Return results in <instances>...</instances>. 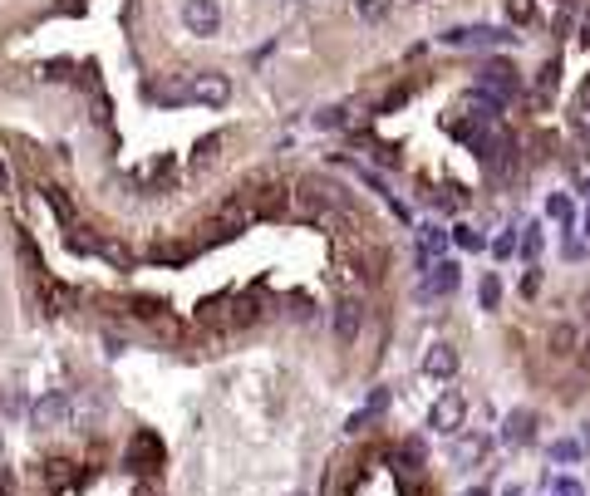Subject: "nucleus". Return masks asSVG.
Returning a JSON list of instances; mask_svg holds the SVG:
<instances>
[{
  "instance_id": "nucleus-3",
  "label": "nucleus",
  "mask_w": 590,
  "mask_h": 496,
  "mask_svg": "<svg viewBox=\"0 0 590 496\" xmlns=\"http://www.w3.org/2000/svg\"><path fill=\"white\" fill-rule=\"evenodd\" d=\"M163 462H167V447L153 428H139L129 438V447H123V467L133 472H163Z\"/></svg>"
},
{
  "instance_id": "nucleus-28",
  "label": "nucleus",
  "mask_w": 590,
  "mask_h": 496,
  "mask_svg": "<svg viewBox=\"0 0 590 496\" xmlns=\"http://www.w3.org/2000/svg\"><path fill=\"white\" fill-rule=\"evenodd\" d=\"M448 241H458L462 251H482V231H478V226H452Z\"/></svg>"
},
{
  "instance_id": "nucleus-2",
  "label": "nucleus",
  "mask_w": 590,
  "mask_h": 496,
  "mask_svg": "<svg viewBox=\"0 0 590 496\" xmlns=\"http://www.w3.org/2000/svg\"><path fill=\"white\" fill-rule=\"evenodd\" d=\"M478 153L487 157V173L497 177V182H507V177L516 173V157H522V153H516V138H512L507 128H502V123H497V128H487V133H482Z\"/></svg>"
},
{
  "instance_id": "nucleus-17",
  "label": "nucleus",
  "mask_w": 590,
  "mask_h": 496,
  "mask_svg": "<svg viewBox=\"0 0 590 496\" xmlns=\"http://www.w3.org/2000/svg\"><path fill=\"white\" fill-rule=\"evenodd\" d=\"M546 457H551L556 467H566V462H581V457H586V447H581L576 438H556L551 447H546Z\"/></svg>"
},
{
  "instance_id": "nucleus-12",
  "label": "nucleus",
  "mask_w": 590,
  "mask_h": 496,
  "mask_svg": "<svg viewBox=\"0 0 590 496\" xmlns=\"http://www.w3.org/2000/svg\"><path fill=\"white\" fill-rule=\"evenodd\" d=\"M458 364H462V354L452 350L448 340H438L434 350L424 354V378H452V374H458Z\"/></svg>"
},
{
  "instance_id": "nucleus-33",
  "label": "nucleus",
  "mask_w": 590,
  "mask_h": 496,
  "mask_svg": "<svg viewBox=\"0 0 590 496\" xmlns=\"http://www.w3.org/2000/svg\"><path fill=\"white\" fill-rule=\"evenodd\" d=\"M389 5H394V0H360V15H364V20H384Z\"/></svg>"
},
{
  "instance_id": "nucleus-36",
  "label": "nucleus",
  "mask_w": 590,
  "mask_h": 496,
  "mask_svg": "<svg viewBox=\"0 0 590 496\" xmlns=\"http://www.w3.org/2000/svg\"><path fill=\"white\" fill-rule=\"evenodd\" d=\"M556 496H586V487L576 477H561V482H556Z\"/></svg>"
},
{
  "instance_id": "nucleus-5",
  "label": "nucleus",
  "mask_w": 590,
  "mask_h": 496,
  "mask_svg": "<svg viewBox=\"0 0 590 496\" xmlns=\"http://www.w3.org/2000/svg\"><path fill=\"white\" fill-rule=\"evenodd\" d=\"M330 330H335V344H344V350L360 340V330H364V305H360V295H344V300L335 305Z\"/></svg>"
},
{
  "instance_id": "nucleus-31",
  "label": "nucleus",
  "mask_w": 590,
  "mask_h": 496,
  "mask_svg": "<svg viewBox=\"0 0 590 496\" xmlns=\"http://www.w3.org/2000/svg\"><path fill=\"white\" fill-rule=\"evenodd\" d=\"M310 314H315V305H310V295H291V320H310Z\"/></svg>"
},
{
  "instance_id": "nucleus-22",
  "label": "nucleus",
  "mask_w": 590,
  "mask_h": 496,
  "mask_svg": "<svg viewBox=\"0 0 590 496\" xmlns=\"http://www.w3.org/2000/svg\"><path fill=\"white\" fill-rule=\"evenodd\" d=\"M434 207H442V212H462V207H468V192H462L458 182H448V187L434 192Z\"/></svg>"
},
{
  "instance_id": "nucleus-15",
  "label": "nucleus",
  "mask_w": 590,
  "mask_h": 496,
  "mask_svg": "<svg viewBox=\"0 0 590 496\" xmlns=\"http://www.w3.org/2000/svg\"><path fill=\"white\" fill-rule=\"evenodd\" d=\"M482 452H487V438H482V432H468V438L452 442V467H472Z\"/></svg>"
},
{
  "instance_id": "nucleus-43",
  "label": "nucleus",
  "mask_w": 590,
  "mask_h": 496,
  "mask_svg": "<svg viewBox=\"0 0 590 496\" xmlns=\"http://www.w3.org/2000/svg\"><path fill=\"white\" fill-rule=\"evenodd\" d=\"M291 496H305V492H291Z\"/></svg>"
},
{
  "instance_id": "nucleus-41",
  "label": "nucleus",
  "mask_w": 590,
  "mask_h": 496,
  "mask_svg": "<svg viewBox=\"0 0 590 496\" xmlns=\"http://www.w3.org/2000/svg\"><path fill=\"white\" fill-rule=\"evenodd\" d=\"M581 364H586V368H590V344H586V354H581Z\"/></svg>"
},
{
  "instance_id": "nucleus-9",
  "label": "nucleus",
  "mask_w": 590,
  "mask_h": 496,
  "mask_svg": "<svg viewBox=\"0 0 590 496\" xmlns=\"http://www.w3.org/2000/svg\"><path fill=\"white\" fill-rule=\"evenodd\" d=\"M183 25H187V35L212 40L217 30H221V10H217V0H183Z\"/></svg>"
},
{
  "instance_id": "nucleus-29",
  "label": "nucleus",
  "mask_w": 590,
  "mask_h": 496,
  "mask_svg": "<svg viewBox=\"0 0 590 496\" xmlns=\"http://www.w3.org/2000/svg\"><path fill=\"white\" fill-rule=\"evenodd\" d=\"M507 20H512V25H526V20H536V0H507Z\"/></svg>"
},
{
  "instance_id": "nucleus-26",
  "label": "nucleus",
  "mask_w": 590,
  "mask_h": 496,
  "mask_svg": "<svg viewBox=\"0 0 590 496\" xmlns=\"http://www.w3.org/2000/svg\"><path fill=\"white\" fill-rule=\"evenodd\" d=\"M551 354H576V330H571V324H556V330H551Z\"/></svg>"
},
{
  "instance_id": "nucleus-13",
  "label": "nucleus",
  "mask_w": 590,
  "mask_h": 496,
  "mask_svg": "<svg viewBox=\"0 0 590 496\" xmlns=\"http://www.w3.org/2000/svg\"><path fill=\"white\" fill-rule=\"evenodd\" d=\"M442 251H448V231H442L438 221L418 226V270H424L428 261H442Z\"/></svg>"
},
{
  "instance_id": "nucleus-7",
  "label": "nucleus",
  "mask_w": 590,
  "mask_h": 496,
  "mask_svg": "<svg viewBox=\"0 0 590 496\" xmlns=\"http://www.w3.org/2000/svg\"><path fill=\"white\" fill-rule=\"evenodd\" d=\"M442 45H452V49H468V45H512L516 35H507V30H492V25H452V30H442Z\"/></svg>"
},
{
  "instance_id": "nucleus-44",
  "label": "nucleus",
  "mask_w": 590,
  "mask_h": 496,
  "mask_svg": "<svg viewBox=\"0 0 590 496\" xmlns=\"http://www.w3.org/2000/svg\"><path fill=\"white\" fill-rule=\"evenodd\" d=\"M295 5H300V0H295Z\"/></svg>"
},
{
  "instance_id": "nucleus-37",
  "label": "nucleus",
  "mask_w": 590,
  "mask_h": 496,
  "mask_svg": "<svg viewBox=\"0 0 590 496\" xmlns=\"http://www.w3.org/2000/svg\"><path fill=\"white\" fill-rule=\"evenodd\" d=\"M586 256V241H571V236H566V261H581Z\"/></svg>"
},
{
  "instance_id": "nucleus-24",
  "label": "nucleus",
  "mask_w": 590,
  "mask_h": 496,
  "mask_svg": "<svg viewBox=\"0 0 590 496\" xmlns=\"http://www.w3.org/2000/svg\"><path fill=\"white\" fill-rule=\"evenodd\" d=\"M478 300H482V310H497V305H502V280H497V270H487V276H482Z\"/></svg>"
},
{
  "instance_id": "nucleus-27",
  "label": "nucleus",
  "mask_w": 590,
  "mask_h": 496,
  "mask_svg": "<svg viewBox=\"0 0 590 496\" xmlns=\"http://www.w3.org/2000/svg\"><path fill=\"white\" fill-rule=\"evenodd\" d=\"M546 217H556V221H576L571 197H566V192H551V197H546Z\"/></svg>"
},
{
  "instance_id": "nucleus-30",
  "label": "nucleus",
  "mask_w": 590,
  "mask_h": 496,
  "mask_svg": "<svg viewBox=\"0 0 590 496\" xmlns=\"http://www.w3.org/2000/svg\"><path fill=\"white\" fill-rule=\"evenodd\" d=\"M492 256H497V261H512L516 256V231H502V236L492 241Z\"/></svg>"
},
{
  "instance_id": "nucleus-11",
  "label": "nucleus",
  "mask_w": 590,
  "mask_h": 496,
  "mask_svg": "<svg viewBox=\"0 0 590 496\" xmlns=\"http://www.w3.org/2000/svg\"><path fill=\"white\" fill-rule=\"evenodd\" d=\"M532 438H536V413L532 408H512L502 418V447H526Z\"/></svg>"
},
{
  "instance_id": "nucleus-1",
  "label": "nucleus",
  "mask_w": 590,
  "mask_h": 496,
  "mask_svg": "<svg viewBox=\"0 0 590 496\" xmlns=\"http://www.w3.org/2000/svg\"><path fill=\"white\" fill-rule=\"evenodd\" d=\"M462 285V266L458 261H428L424 266V276H418V285H414V300L418 305H434V300H442V295H452Z\"/></svg>"
},
{
  "instance_id": "nucleus-35",
  "label": "nucleus",
  "mask_w": 590,
  "mask_h": 496,
  "mask_svg": "<svg viewBox=\"0 0 590 496\" xmlns=\"http://www.w3.org/2000/svg\"><path fill=\"white\" fill-rule=\"evenodd\" d=\"M536 290H541V270L532 266V270H526V276H522V295H526V300H532Z\"/></svg>"
},
{
  "instance_id": "nucleus-39",
  "label": "nucleus",
  "mask_w": 590,
  "mask_h": 496,
  "mask_svg": "<svg viewBox=\"0 0 590 496\" xmlns=\"http://www.w3.org/2000/svg\"><path fill=\"white\" fill-rule=\"evenodd\" d=\"M462 496H492L487 487H472V492H462Z\"/></svg>"
},
{
  "instance_id": "nucleus-32",
  "label": "nucleus",
  "mask_w": 590,
  "mask_h": 496,
  "mask_svg": "<svg viewBox=\"0 0 590 496\" xmlns=\"http://www.w3.org/2000/svg\"><path fill=\"white\" fill-rule=\"evenodd\" d=\"M374 418H379V408H369V403H364V408H360V413H354V418H350V423H344V432H364L369 423H374Z\"/></svg>"
},
{
  "instance_id": "nucleus-40",
  "label": "nucleus",
  "mask_w": 590,
  "mask_h": 496,
  "mask_svg": "<svg viewBox=\"0 0 590 496\" xmlns=\"http://www.w3.org/2000/svg\"><path fill=\"white\" fill-rule=\"evenodd\" d=\"M581 447H586V452H590V423H586V442H581Z\"/></svg>"
},
{
  "instance_id": "nucleus-42",
  "label": "nucleus",
  "mask_w": 590,
  "mask_h": 496,
  "mask_svg": "<svg viewBox=\"0 0 590 496\" xmlns=\"http://www.w3.org/2000/svg\"><path fill=\"white\" fill-rule=\"evenodd\" d=\"M586 236H590V212H586Z\"/></svg>"
},
{
  "instance_id": "nucleus-19",
  "label": "nucleus",
  "mask_w": 590,
  "mask_h": 496,
  "mask_svg": "<svg viewBox=\"0 0 590 496\" xmlns=\"http://www.w3.org/2000/svg\"><path fill=\"white\" fill-rule=\"evenodd\" d=\"M45 202H49V212L65 221V226H74V202H69L65 187H45Z\"/></svg>"
},
{
  "instance_id": "nucleus-8",
  "label": "nucleus",
  "mask_w": 590,
  "mask_h": 496,
  "mask_svg": "<svg viewBox=\"0 0 590 496\" xmlns=\"http://www.w3.org/2000/svg\"><path fill=\"white\" fill-rule=\"evenodd\" d=\"M30 423H35L40 432L69 423V394H65V388H49V394H40L35 408H30Z\"/></svg>"
},
{
  "instance_id": "nucleus-4",
  "label": "nucleus",
  "mask_w": 590,
  "mask_h": 496,
  "mask_svg": "<svg viewBox=\"0 0 590 496\" xmlns=\"http://www.w3.org/2000/svg\"><path fill=\"white\" fill-rule=\"evenodd\" d=\"M462 418H468V398H462L458 388H448V394H442L438 403L428 408V428L442 432V438H458V432H462Z\"/></svg>"
},
{
  "instance_id": "nucleus-20",
  "label": "nucleus",
  "mask_w": 590,
  "mask_h": 496,
  "mask_svg": "<svg viewBox=\"0 0 590 496\" xmlns=\"http://www.w3.org/2000/svg\"><path fill=\"white\" fill-rule=\"evenodd\" d=\"M541 246H546V236H541V226H536V221H532V226H526L522 236H516V251H522V256H526V261H532V266H536V256H541Z\"/></svg>"
},
{
  "instance_id": "nucleus-25",
  "label": "nucleus",
  "mask_w": 590,
  "mask_h": 496,
  "mask_svg": "<svg viewBox=\"0 0 590 496\" xmlns=\"http://www.w3.org/2000/svg\"><path fill=\"white\" fill-rule=\"evenodd\" d=\"M217 153H221V138H202L197 143V153H192V173H207Z\"/></svg>"
},
{
  "instance_id": "nucleus-34",
  "label": "nucleus",
  "mask_w": 590,
  "mask_h": 496,
  "mask_svg": "<svg viewBox=\"0 0 590 496\" xmlns=\"http://www.w3.org/2000/svg\"><path fill=\"white\" fill-rule=\"evenodd\" d=\"M576 133H581V138H590V99L576 103Z\"/></svg>"
},
{
  "instance_id": "nucleus-16",
  "label": "nucleus",
  "mask_w": 590,
  "mask_h": 496,
  "mask_svg": "<svg viewBox=\"0 0 590 496\" xmlns=\"http://www.w3.org/2000/svg\"><path fill=\"white\" fill-rule=\"evenodd\" d=\"M424 462H428V442L424 438H404V442H398V467L424 472Z\"/></svg>"
},
{
  "instance_id": "nucleus-18",
  "label": "nucleus",
  "mask_w": 590,
  "mask_h": 496,
  "mask_svg": "<svg viewBox=\"0 0 590 496\" xmlns=\"http://www.w3.org/2000/svg\"><path fill=\"white\" fill-rule=\"evenodd\" d=\"M354 109H344V103H330V109L315 113V128H350Z\"/></svg>"
},
{
  "instance_id": "nucleus-23",
  "label": "nucleus",
  "mask_w": 590,
  "mask_h": 496,
  "mask_svg": "<svg viewBox=\"0 0 590 496\" xmlns=\"http://www.w3.org/2000/svg\"><path fill=\"white\" fill-rule=\"evenodd\" d=\"M45 482H49V492H59V487H69V482H74V462H65V457H55V462H45Z\"/></svg>"
},
{
  "instance_id": "nucleus-10",
  "label": "nucleus",
  "mask_w": 590,
  "mask_h": 496,
  "mask_svg": "<svg viewBox=\"0 0 590 496\" xmlns=\"http://www.w3.org/2000/svg\"><path fill=\"white\" fill-rule=\"evenodd\" d=\"M478 84H482V93H492V99H502L507 103L516 89H522V79H516V69L507 65V59H492V65H482L478 69Z\"/></svg>"
},
{
  "instance_id": "nucleus-14",
  "label": "nucleus",
  "mask_w": 590,
  "mask_h": 496,
  "mask_svg": "<svg viewBox=\"0 0 590 496\" xmlns=\"http://www.w3.org/2000/svg\"><path fill=\"white\" fill-rule=\"evenodd\" d=\"M556 89H561V59H546V65H541V74H536L532 103H536V109H546V103L556 99Z\"/></svg>"
},
{
  "instance_id": "nucleus-21",
  "label": "nucleus",
  "mask_w": 590,
  "mask_h": 496,
  "mask_svg": "<svg viewBox=\"0 0 590 496\" xmlns=\"http://www.w3.org/2000/svg\"><path fill=\"white\" fill-rule=\"evenodd\" d=\"M25 408H30L25 388H20V384H5V394H0V413H5V418H20Z\"/></svg>"
},
{
  "instance_id": "nucleus-38",
  "label": "nucleus",
  "mask_w": 590,
  "mask_h": 496,
  "mask_svg": "<svg viewBox=\"0 0 590 496\" xmlns=\"http://www.w3.org/2000/svg\"><path fill=\"white\" fill-rule=\"evenodd\" d=\"M5 187H10V173H5V163H0V197H5Z\"/></svg>"
},
{
  "instance_id": "nucleus-6",
  "label": "nucleus",
  "mask_w": 590,
  "mask_h": 496,
  "mask_svg": "<svg viewBox=\"0 0 590 496\" xmlns=\"http://www.w3.org/2000/svg\"><path fill=\"white\" fill-rule=\"evenodd\" d=\"M187 93H192V103H207V109H221V103L231 99V79L217 69H202L187 79Z\"/></svg>"
}]
</instances>
